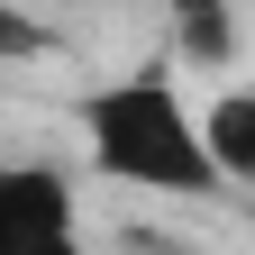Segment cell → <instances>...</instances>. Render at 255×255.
Segmentation results:
<instances>
[{
	"mask_svg": "<svg viewBox=\"0 0 255 255\" xmlns=\"http://www.w3.org/2000/svg\"><path fill=\"white\" fill-rule=\"evenodd\" d=\"M73 137H82V164L101 182L128 191H164V201H210L219 182V155H210V128L201 110L173 91L164 64H137L119 82H91L73 101Z\"/></svg>",
	"mask_w": 255,
	"mask_h": 255,
	"instance_id": "obj_1",
	"label": "cell"
},
{
	"mask_svg": "<svg viewBox=\"0 0 255 255\" xmlns=\"http://www.w3.org/2000/svg\"><path fill=\"white\" fill-rule=\"evenodd\" d=\"M73 173L64 164H37V155H18V164H0V237L9 246H73Z\"/></svg>",
	"mask_w": 255,
	"mask_h": 255,
	"instance_id": "obj_2",
	"label": "cell"
},
{
	"mask_svg": "<svg viewBox=\"0 0 255 255\" xmlns=\"http://www.w3.org/2000/svg\"><path fill=\"white\" fill-rule=\"evenodd\" d=\"M164 27H173V55L201 73L237 64V0H164Z\"/></svg>",
	"mask_w": 255,
	"mask_h": 255,
	"instance_id": "obj_3",
	"label": "cell"
},
{
	"mask_svg": "<svg viewBox=\"0 0 255 255\" xmlns=\"http://www.w3.org/2000/svg\"><path fill=\"white\" fill-rule=\"evenodd\" d=\"M201 128H210V155L228 182H255V82H219L201 101Z\"/></svg>",
	"mask_w": 255,
	"mask_h": 255,
	"instance_id": "obj_4",
	"label": "cell"
},
{
	"mask_svg": "<svg viewBox=\"0 0 255 255\" xmlns=\"http://www.w3.org/2000/svg\"><path fill=\"white\" fill-rule=\"evenodd\" d=\"M0 55H46V27L18 9V0H0Z\"/></svg>",
	"mask_w": 255,
	"mask_h": 255,
	"instance_id": "obj_5",
	"label": "cell"
}]
</instances>
